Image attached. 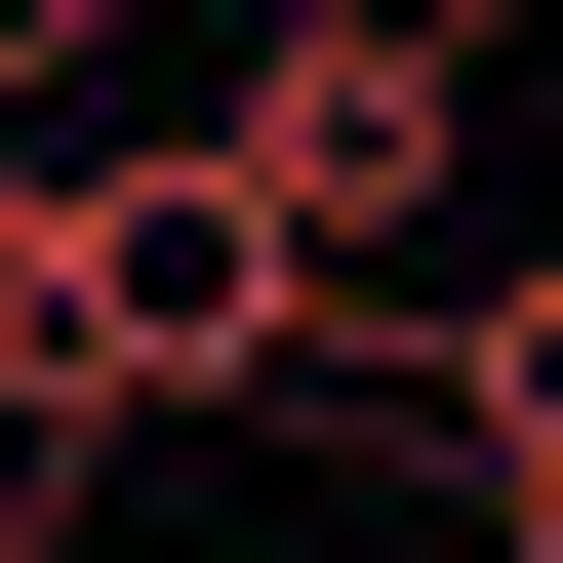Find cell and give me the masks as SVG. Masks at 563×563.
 <instances>
[{
    "mask_svg": "<svg viewBox=\"0 0 563 563\" xmlns=\"http://www.w3.org/2000/svg\"><path fill=\"white\" fill-rule=\"evenodd\" d=\"M322 363V242H282V162L242 121H41V242H0V443L81 483V443H201V402H282Z\"/></svg>",
    "mask_w": 563,
    "mask_h": 563,
    "instance_id": "6da1fadb",
    "label": "cell"
},
{
    "mask_svg": "<svg viewBox=\"0 0 563 563\" xmlns=\"http://www.w3.org/2000/svg\"><path fill=\"white\" fill-rule=\"evenodd\" d=\"M483 563H563V443H523V483H483Z\"/></svg>",
    "mask_w": 563,
    "mask_h": 563,
    "instance_id": "7a4b0ae2",
    "label": "cell"
},
{
    "mask_svg": "<svg viewBox=\"0 0 563 563\" xmlns=\"http://www.w3.org/2000/svg\"><path fill=\"white\" fill-rule=\"evenodd\" d=\"M0 242H41V81H0Z\"/></svg>",
    "mask_w": 563,
    "mask_h": 563,
    "instance_id": "3957f363",
    "label": "cell"
}]
</instances>
